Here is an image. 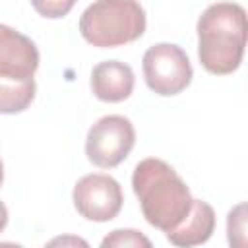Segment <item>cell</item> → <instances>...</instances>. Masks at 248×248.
<instances>
[{"mask_svg": "<svg viewBox=\"0 0 248 248\" xmlns=\"http://www.w3.org/2000/svg\"><path fill=\"white\" fill-rule=\"evenodd\" d=\"M132 190L145 221L163 231H174L192 211L194 198L180 174L163 159L140 161L132 174Z\"/></svg>", "mask_w": 248, "mask_h": 248, "instance_id": "1", "label": "cell"}, {"mask_svg": "<svg viewBox=\"0 0 248 248\" xmlns=\"http://www.w3.org/2000/svg\"><path fill=\"white\" fill-rule=\"evenodd\" d=\"M200 64L213 76L238 70L246 46V10L236 2H215L196 25Z\"/></svg>", "mask_w": 248, "mask_h": 248, "instance_id": "2", "label": "cell"}, {"mask_svg": "<svg viewBox=\"0 0 248 248\" xmlns=\"http://www.w3.org/2000/svg\"><path fill=\"white\" fill-rule=\"evenodd\" d=\"M147 17L138 0H95L79 17L81 37L97 48H114L138 41Z\"/></svg>", "mask_w": 248, "mask_h": 248, "instance_id": "3", "label": "cell"}, {"mask_svg": "<svg viewBox=\"0 0 248 248\" xmlns=\"http://www.w3.org/2000/svg\"><path fill=\"white\" fill-rule=\"evenodd\" d=\"M141 70L147 87L161 97L182 93L194 76L188 54L172 43H157L149 46L141 58Z\"/></svg>", "mask_w": 248, "mask_h": 248, "instance_id": "4", "label": "cell"}, {"mask_svg": "<svg viewBox=\"0 0 248 248\" xmlns=\"http://www.w3.org/2000/svg\"><path fill=\"white\" fill-rule=\"evenodd\" d=\"M134 143V124L126 116L107 114L89 128L85 138V155L99 169H114L130 155Z\"/></svg>", "mask_w": 248, "mask_h": 248, "instance_id": "5", "label": "cell"}, {"mask_svg": "<svg viewBox=\"0 0 248 248\" xmlns=\"http://www.w3.org/2000/svg\"><path fill=\"white\" fill-rule=\"evenodd\" d=\"M72 202L83 219L107 223L120 213L124 196L116 178L103 172H91L76 182Z\"/></svg>", "mask_w": 248, "mask_h": 248, "instance_id": "6", "label": "cell"}, {"mask_svg": "<svg viewBox=\"0 0 248 248\" xmlns=\"http://www.w3.org/2000/svg\"><path fill=\"white\" fill-rule=\"evenodd\" d=\"M39 60V48L29 37L0 23V79H35Z\"/></svg>", "mask_w": 248, "mask_h": 248, "instance_id": "7", "label": "cell"}, {"mask_svg": "<svg viewBox=\"0 0 248 248\" xmlns=\"http://www.w3.org/2000/svg\"><path fill=\"white\" fill-rule=\"evenodd\" d=\"M134 70L120 60H105L91 70V91L105 103L126 101L134 91Z\"/></svg>", "mask_w": 248, "mask_h": 248, "instance_id": "8", "label": "cell"}, {"mask_svg": "<svg viewBox=\"0 0 248 248\" xmlns=\"http://www.w3.org/2000/svg\"><path fill=\"white\" fill-rule=\"evenodd\" d=\"M215 231V211L213 207L203 200H194L192 211L188 217L170 232H167V240L174 246L190 248L198 246L209 240V236Z\"/></svg>", "mask_w": 248, "mask_h": 248, "instance_id": "9", "label": "cell"}, {"mask_svg": "<svg viewBox=\"0 0 248 248\" xmlns=\"http://www.w3.org/2000/svg\"><path fill=\"white\" fill-rule=\"evenodd\" d=\"M35 79H0V114H16L25 110L35 99Z\"/></svg>", "mask_w": 248, "mask_h": 248, "instance_id": "10", "label": "cell"}, {"mask_svg": "<svg viewBox=\"0 0 248 248\" xmlns=\"http://www.w3.org/2000/svg\"><path fill=\"white\" fill-rule=\"evenodd\" d=\"M227 232L231 246H244V232H246V203H238L229 211L227 217Z\"/></svg>", "mask_w": 248, "mask_h": 248, "instance_id": "11", "label": "cell"}, {"mask_svg": "<svg viewBox=\"0 0 248 248\" xmlns=\"http://www.w3.org/2000/svg\"><path fill=\"white\" fill-rule=\"evenodd\" d=\"M101 246H151V240L147 236H143L140 231L134 229H116L110 234H107L101 242Z\"/></svg>", "mask_w": 248, "mask_h": 248, "instance_id": "12", "label": "cell"}, {"mask_svg": "<svg viewBox=\"0 0 248 248\" xmlns=\"http://www.w3.org/2000/svg\"><path fill=\"white\" fill-rule=\"evenodd\" d=\"M78 0H31L35 12L46 19H60L70 14Z\"/></svg>", "mask_w": 248, "mask_h": 248, "instance_id": "13", "label": "cell"}, {"mask_svg": "<svg viewBox=\"0 0 248 248\" xmlns=\"http://www.w3.org/2000/svg\"><path fill=\"white\" fill-rule=\"evenodd\" d=\"M6 225H8V207H6L4 202L0 200V232L6 229Z\"/></svg>", "mask_w": 248, "mask_h": 248, "instance_id": "14", "label": "cell"}, {"mask_svg": "<svg viewBox=\"0 0 248 248\" xmlns=\"http://www.w3.org/2000/svg\"><path fill=\"white\" fill-rule=\"evenodd\" d=\"M4 182V165H2V159H0V186Z\"/></svg>", "mask_w": 248, "mask_h": 248, "instance_id": "15", "label": "cell"}]
</instances>
